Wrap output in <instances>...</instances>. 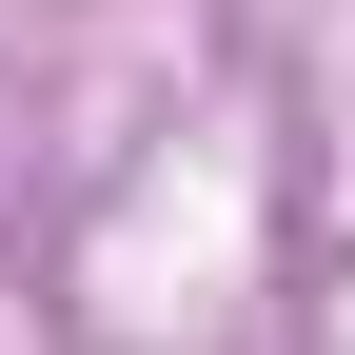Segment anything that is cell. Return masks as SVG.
I'll return each mask as SVG.
<instances>
[]
</instances>
